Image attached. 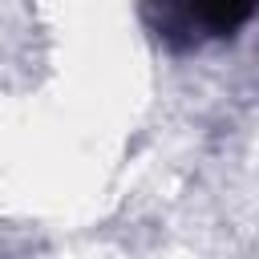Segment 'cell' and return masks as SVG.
<instances>
[{
  "label": "cell",
  "instance_id": "cell-1",
  "mask_svg": "<svg viewBox=\"0 0 259 259\" xmlns=\"http://www.w3.org/2000/svg\"><path fill=\"white\" fill-rule=\"evenodd\" d=\"M186 12L190 24L202 28L206 36H235L251 20L255 0H186Z\"/></svg>",
  "mask_w": 259,
  "mask_h": 259
}]
</instances>
